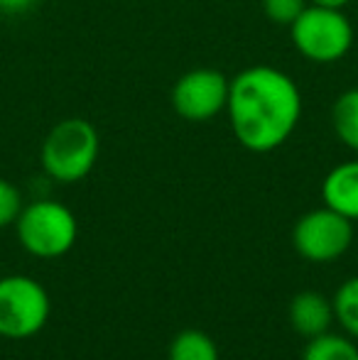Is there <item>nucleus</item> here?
Segmentation results:
<instances>
[{
	"instance_id": "obj_17",
	"label": "nucleus",
	"mask_w": 358,
	"mask_h": 360,
	"mask_svg": "<svg viewBox=\"0 0 358 360\" xmlns=\"http://www.w3.org/2000/svg\"><path fill=\"white\" fill-rule=\"evenodd\" d=\"M312 5H324V8H339L344 10L349 5V0H309Z\"/></svg>"
},
{
	"instance_id": "obj_12",
	"label": "nucleus",
	"mask_w": 358,
	"mask_h": 360,
	"mask_svg": "<svg viewBox=\"0 0 358 360\" xmlns=\"http://www.w3.org/2000/svg\"><path fill=\"white\" fill-rule=\"evenodd\" d=\"M302 360H358V348L351 338L326 331L309 338Z\"/></svg>"
},
{
	"instance_id": "obj_6",
	"label": "nucleus",
	"mask_w": 358,
	"mask_h": 360,
	"mask_svg": "<svg viewBox=\"0 0 358 360\" xmlns=\"http://www.w3.org/2000/svg\"><path fill=\"white\" fill-rule=\"evenodd\" d=\"M354 221L331 211L329 206L305 214L292 228V245L309 262H331L354 243Z\"/></svg>"
},
{
	"instance_id": "obj_3",
	"label": "nucleus",
	"mask_w": 358,
	"mask_h": 360,
	"mask_svg": "<svg viewBox=\"0 0 358 360\" xmlns=\"http://www.w3.org/2000/svg\"><path fill=\"white\" fill-rule=\"evenodd\" d=\"M290 37L305 59L317 64H331L349 54L354 44V27L344 10L307 5L300 18L290 25Z\"/></svg>"
},
{
	"instance_id": "obj_14",
	"label": "nucleus",
	"mask_w": 358,
	"mask_h": 360,
	"mask_svg": "<svg viewBox=\"0 0 358 360\" xmlns=\"http://www.w3.org/2000/svg\"><path fill=\"white\" fill-rule=\"evenodd\" d=\"M305 8H307V0H263L265 18L275 25H285V27H290Z\"/></svg>"
},
{
	"instance_id": "obj_16",
	"label": "nucleus",
	"mask_w": 358,
	"mask_h": 360,
	"mask_svg": "<svg viewBox=\"0 0 358 360\" xmlns=\"http://www.w3.org/2000/svg\"><path fill=\"white\" fill-rule=\"evenodd\" d=\"M37 0H0V13H8V15H18L30 10Z\"/></svg>"
},
{
	"instance_id": "obj_9",
	"label": "nucleus",
	"mask_w": 358,
	"mask_h": 360,
	"mask_svg": "<svg viewBox=\"0 0 358 360\" xmlns=\"http://www.w3.org/2000/svg\"><path fill=\"white\" fill-rule=\"evenodd\" d=\"M334 302L317 292H300L290 304V323L297 333L307 338L321 336L334 321Z\"/></svg>"
},
{
	"instance_id": "obj_4",
	"label": "nucleus",
	"mask_w": 358,
	"mask_h": 360,
	"mask_svg": "<svg viewBox=\"0 0 358 360\" xmlns=\"http://www.w3.org/2000/svg\"><path fill=\"white\" fill-rule=\"evenodd\" d=\"M15 228H18L20 245L30 255L44 257V260L67 255L79 236L77 216L64 204L52 199H39L25 206L15 221Z\"/></svg>"
},
{
	"instance_id": "obj_8",
	"label": "nucleus",
	"mask_w": 358,
	"mask_h": 360,
	"mask_svg": "<svg viewBox=\"0 0 358 360\" xmlns=\"http://www.w3.org/2000/svg\"><path fill=\"white\" fill-rule=\"evenodd\" d=\"M321 199L331 211L358 221V160L341 162L324 176Z\"/></svg>"
},
{
	"instance_id": "obj_10",
	"label": "nucleus",
	"mask_w": 358,
	"mask_h": 360,
	"mask_svg": "<svg viewBox=\"0 0 358 360\" xmlns=\"http://www.w3.org/2000/svg\"><path fill=\"white\" fill-rule=\"evenodd\" d=\"M331 125L336 138L349 150L358 152V89H349L331 108Z\"/></svg>"
},
{
	"instance_id": "obj_1",
	"label": "nucleus",
	"mask_w": 358,
	"mask_h": 360,
	"mask_svg": "<svg viewBox=\"0 0 358 360\" xmlns=\"http://www.w3.org/2000/svg\"><path fill=\"white\" fill-rule=\"evenodd\" d=\"M229 123L236 140L250 152L277 150L302 118V94L292 76L275 67H248L231 79Z\"/></svg>"
},
{
	"instance_id": "obj_7",
	"label": "nucleus",
	"mask_w": 358,
	"mask_h": 360,
	"mask_svg": "<svg viewBox=\"0 0 358 360\" xmlns=\"http://www.w3.org/2000/svg\"><path fill=\"white\" fill-rule=\"evenodd\" d=\"M229 86L219 69H191L179 76L172 89V108L189 123H206L216 118L229 103Z\"/></svg>"
},
{
	"instance_id": "obj_2",
	"label": "nucleus",
	"mask_w": 358,
	"mask_h": 360,
	"mask_svg": "<svg viewBox=\"0 0 358 360\" xmlns=\"http://www.w3.org/2000/svg\"><path fill=\"white\" fill-rule=\"evenodd\" d=\"M101 152V138L94 123L84 118H67L47 133L42 143V169L62 184H74L89 176Z\"/></svg>"
},
{
	"instance_id": "obj_15",
	"label": "nucleus",
	"mask_w": 358,
	"mask_h": 360,
	"mask_svg": "<svg viewBox=\"0 0 358 360\" xmlns=\"http://www.w3.org/2000/svg\"><path fill=\"white\" fill-rule=\"evenodd\" d=\"M23 194L8 179H0V228L13 226L18 216L23 214Z\"/></svg>"
},
{
	"instance_id": "obj_13",
	"label": "nucleus",
	"mask_w": 358,
	"mask_h": 360,
	"mask_svg": "<svg viewBox=\"0 0 358 360\" xmlns=\"http://www.w3.org/2000/svg\"><path fill=\"white\" fill-rule=\"evenodd\" d=\"M334 316L349 336L358 338V277H351L339 287L334 297Z\"/></svg>"
},
{
	"instance_id": "obj_11",
	"label": "nucleus",
	"mask_w": 358,
	"mask_h": 360,
	"mask_svg": "<svg viewBox=\"0 0 358 360\" xmlns=\"http://www.w3.org/2000/svg\"><path fill=\"white\" fill-rule=\"evenodd\" d=\"M170 360H219V348L204 331L186 328L170 343Z\"/></svg>"
},
{
	"instance_id": "obj_5",
	"label": "nucleus",
	"mask_w": 358,
	"mask_h": 360,
	"mask_svg": "<svg viewBox=\"0 0 358 360\" xmlns=\"http://www.w3.org/2000/svg\"><path fill=\"white\" fill-rule=\"evenodd\" d=\"M49 294L37 280L10 275L0 280V336L30 338L47 326Z\"/></svg>"
}]
</instances>
